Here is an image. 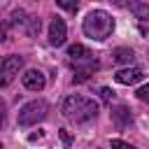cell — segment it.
Instances as JSON below:
<instances>
[{"instance_id": "cell-1", "label": "cell", "mask_w": 149, "mask_h": 149, "mask_svg": "<svg viewBox=\"0 0 149 149\" xmlns=\"http://www.w3.org/2000/svg\"><path fill=\"white\" fill-rule=\"evenodd\" d=\"M81 30H84L86 37H91V40H95V42H102V40H107V37L112 35V30H114V19H112V14H107L105 9H91V12L86 14L84 23H81Z\"/></svg>"}, {"instance_id": "cell-2", "label": "cell", "mask_w": 149, "mask_h": 149, "mask_svg": "<svg viewBox=\"0 0 149 149\" xmlns=\"http://www.w3.org/2000/svg\"><path fill=\"white\" fill-rule=\"evenodd\" d=\"M63 116L72 123H86L91 119H95L98 114V105L91 100V98H84V95H68L65 102H63Z\"/></svg>"}, {"instance_id": "cell-3", "label": "cell", "mask_w": 149, "mask_h": 149, "mask_svg": "<svg viewBox=\"0 0 149 149\" xmlns=\"http://www.w3.org/2000/svg\"><path fill=\"white\" fill-rule=\"evenodd\" d=\"M47 112H49L47 100H30V102H26V105L19 109V126H23V128L35 126V123L44 121Z\"/></svg>"}, {"instance_id": "cell-4", "label": "cell", "mask_w": 149, "mask_h": 149, "mask_svg": "<svg viewBox=\"0 0 149 149\" xmlns=\"http://www.w3.org/2000/svg\"><path fill=\"white\" fill-rule=\"evenodd\" d=\"M21 68H23V58L21 56H5V58H0V88L12 84Z\"/></svg>"}, {"instance_id": "cell-5", "label": "cell", "mask_w": 149, "mask_h": 149, "mask_svg": "<svg viewBox=\"0 0 149 149\" xmlns=\"http://www.w3.org/2000/svg\"><path fill=\"white\" fill-rule=\"evenodd\" d=\"M72 68H74V81L77 84H81V81H86L93 72H98V68H100V61L91 54L88 58H84V61H77V63H70Z\"/></svg>"}, {"instance_id": "cell-6", "label": "cell", "mask_w": 149, "mask_h": 149, "mask_svg": "<svg viewBox=\"0 0 149 149\" xmlns=\"http://www.w3.org/2000/svg\"><path fill=\"white\" fill-rule=\"evenodd\" d=\"M68 37V26L61 16H54L51 19V26H49V44L51 47H61Z\"/></svg>"}, {"instance_id": "cell-7", "label": "cell", "mask_w": 149, "mask_h": 149, "mask_svg": "<svg viewBox=\"0 0 149 149\" xmlns=\"http://www.w3.org/2000/svg\"><path fill=\"white\" fill-rule=\"evenodd\" d=\"M21 81H23V86L28 91H42L47 86V79H44V74L40 70H26L21 74Z\"/></svg>"}, {"instance_id": "cell-8", "label": "cell", "mask_w": 149, "mask_h": 149, "mask_svg": "<svg viewBox=\"0 0 149 149\" xmlns=\"http://www.w3.org/2000/svg\"><path fill=\"white\" fill-rule=\"evenodd\" d=\"M144 77V72H142V68H123V70H119L116 74H114V79L119 81V84H123V86H130V84H137L140 79Z\"/></svg>"}, {"instance_id": "cell-9", "label": "cell", "mask_w": 149, "mask_h": 149, "mask_svg": "<svg viewBox=\"0 0 149 149\" xmlns=\"http://www.w3.org/2000/svg\"><path fill=\"white\" fill-rule=\"evenodd\" d=\"M112 121H114V126L121 130V128L130 126L133 116H130V112H128L126 105H114V107H112Z\"/></svg>"}, {"instance_id": "cell-10", "label": "cell", "mask_w": 149, "mask_h": 149, "mask_svg": "<svg viewBox=\"0 0 149 149\" xmlns=\"http://www.w3.org/2000/svg\"><path fill=\"white\" fill-rule=\"evenodd\" d=\"M130 12L135 14V19L140 21V30L144 33L147 23H149V5L147 2H130Z\"/></svg>"}, {"instance_id": "cell-11", "label": "cell", "mask_w": 149, "mask_h": 149, "mask_svg": "<svg viewBox=\"0 0 149 149\" xmlns=\"http://www.w3.org/2000/svg\"><path fill=\"white\" fill-rule=\"evenodd\" d=\"M133 58H135V54H133V49H128V47H116L114 51H112V63H116V65H123V63H133Z\"/></svg>"}, {"instance_id": "cell-12", "label": "cell", "mask_w": 149, "mask_h": 149, "mask_svg": "<svg viewBox=\"0 0 149 149\" xmlns=\"http://www.w3.org/2000/svg\"><path fill=\"white\" fill-rule=\"evenodd\" d=\"M88 56H91V51H88L84 44H72V47L68 49V58H70V63L84 61V58H88Z\"/></svg>"}, {"instance_id": "cell-13", "label": "cell", "mask_w": 149, "mask_h": 149, "mask_svg": "<svg viewBox=\"0 0 149 149\" xmlns=\"http://www.w3.org/2000/svg\"><path fill=\"white\" fill-rule=\"evenodd\" d=\"M26 21H28V19H26V12H23V9H19V7L12 9V19H9L12 26H26Z\"/></svg>"}, {"instance_id": "cell-14", "label": "cell", "mask_w": 149, "mask_h": 149, "mask_svg": "<svg viewBox=\"0 0 149 149\" xmlns=\"http://www.w3.org/2000/svg\"><path fill=\"white\" fill-rule=\"evenodd\" d=\"M26 33H28L30 37H35V35L40 33V19H37V16H30V19L26 21Z\"/></svg>"}, {"instance_id": "cell-15", "label": "cell", "mask_w": 149, "mask_h": 149, "mask_svg": "<svg viewBox=\"0 0 149 149\" xmlns=\"http://www.w3.org/2000/svg\"><path fill=\"white\" fill-rule=\"evenodd\" d=\"M135 95H137V100H142V102H147V105H149V84L140 86V88L135 91Z\"/></svg>"}, {"instance_id": "cell-16", "label": "cell", "mask_w": 149, "mask_h": 149, "mask_svg": "<svg viewBox=\"0 0 149 149\" xmlns=\"http://www.w3.org/2000/svg\"><path fill=\"white\" fill-rule=\"evenodd\" d=\"M109 147H112V149H137V147H133L130 142H123V140H119V137H114V140L109 142Z\"/></svg>"}, {"instance_id": "cell-17", "label": "cell", "mask_w": 149, "mask_h": 149, "mask_svg": "<svg viewBox=\"0 0 149 149\" xmlns=\"http://www.w3.org/2000/svg\"><path fill=\"white\" fill-rule=\"evenodd\" d=\"M56 5H58V7H63V9H68V12H72V14L79 9V5H77V2H68V0H56Z\"/></svg>"}, {"instance_id": "cell-18", "label": "cell", "mask_w": 149, "mask_h": 149, "mask_svg": "<svg viewBox=\"0 0 149 149\" xmlns=\"http://www.w3.org/2000/svg\"><path fill=\"white\" fill-rule=\"evenodd\" d=\"M7 35H9V23L0 21V42H7Z\"/></svg>"}, {"instance_id": "cell-19", "label": "cell", "mask_w": 149, "mask_h": 149, "mask_svg": "<svg viewBox=\"0 0 149 149\" xmlns=\"http://www.w3.org/2000/svg\"><path fill=\"white\" fill-rule=\"evenodd\" d=\"M58 135H61V140H63V144H65V147H70V144H72V137H70V133H68L65 128H61V130H58Z\"/></svg>"}, {"instance_id": "cell-20", "label": "cell", "mask_w": 149, "mask_h": 149, "mask_svg": "<svg viewBox=\"0 0 149 149\" xmlns=\"http://www.w3.org/2000/svg\"><path fill=\"white\" fill-rule=\"evenodd\" d=\"M5 114H7V112H5V100L0 98V130H2V126H5Z\"/></svg>"}, {"instance_id": "cell-21", "label": "cell", "mask_w": 149, "mask_h": 149, "mask_svg": "<svg viewBox=\"0 0 149 149\" xmlns=\"http://www.w3.org/2000/svg\"><path fill=\"white\" fill-rule=\"evenodd\" d=\"M100 95H102L105 100H109V98H112V91H109L107 86H102V88H100Z\"/></svg>"}, {"instance_id": "cell-22", "label": "cell", "mask_w": 149, "mask_h": 149, "mask_svg": "<svg viewBox=\"0 0 149 149\" xmlns=\"http://www.w3.org/2000/svg\"><path fill=\"white\" fill-rule=\"evenodd\" d=\"M0 149H5V147H2V144H0Z\"/></svg>"}, {"instance_id": "cell-23", "label": "cell", "mask_w": 149, "mask_h": 149, "mask_svg": "<svg viewBox=\"0 0 149 149\" xmlns=\"http://www.w3.org/2000/svg\"><path fill=\"white\" fill-rule=\"evenodd\" d=\"M147 33H149V30H147Z\"/></svg>"}]
</instances>
